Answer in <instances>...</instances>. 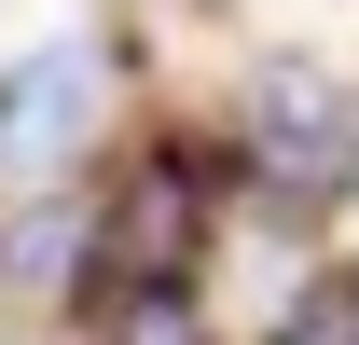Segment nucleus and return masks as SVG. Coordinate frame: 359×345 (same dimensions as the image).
I'll return each mask as SVG.
<instances>
[{
  "instance_id": "obj_3",
  "label": "nucleus",
  "mask_w": 359,
  "mask_h": 345,
  "mask_svg": "<svg viewBox=\"0 0 359 345\" xmlns=\"http://www.w3.org/2000/svg\"><path fill=\"white\" fill-rule=\"evenodd\" d=\"M111 345H208L194 276H111Z\"/></svg>"
},
{
  "instance_id": "obj_1",
  "label": "nucleus",
  "mask_w": 359,
  "mask_h": 345,
  "mask_svg": "<svg viewBox=\"0 0 359 345\" xmlns=\"http://www.w3.org/2000/svg\"><path fill=\"white\" fill-rule=\"evenodd\" d=\"M235 180L276 194V208H346L359 194V83H332L318 55H249V83H235Z\"/></svg>"
},
{
  "instance_id": "obj_2",
  "label": "nucleus",
  "mask_w": 359,
  "mask_h": 345,
  "mask_svg": "<svg viewBox=\"0 0 359 345\" xmlns=\"http://www.w3.org/2000/svg\"><path fill=\"white\" fill-rule=\"evenodd\" d=\"M97 111H111V55H97V28H42L28 55H0V180L42 194L55 166H83Z\"/></svg>"
}]
</instances>
